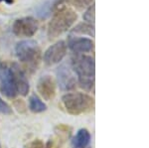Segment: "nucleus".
Instances as JSON below:
<instances>
[{
  "mask_svg": "<svg viewBox=\"0 0 149 148\" xmlns=\"http://www.w3.org/2000/svg\"><path fill=\"white\" fill-rule=\"evenodd\" d=\"M95 0H73V3L78 8H86V7L91 6Z\"/></svg>",
  "mask_w": 149,
  "mask_h": 148,
  "instance_id": "19",
  "label": "nucleus"
},
{
  "mask_svg": "<svg viewBox=\"0 0 149 148\" xmlns=\"http://www.w3.org/2000/svg\"><path fill=\"white\" fill-rule=\"evenodd\" d=\"M70 64L80 87L86 92H91L95 87V59L85 54H74Z\"/></svg>",
  "mask_w": 149,
  "mask_h": 148,
  "instance_id": "1",
  "label": "nucleus"
},
{
  "mask_svg": "<svg viewBox=\"0 0 149 148\" xmlns=\"http://www.w3.org/2000/svg\"><path fill=\"white\" fill-rule=\"evenodd\" d=\"M67 50H68V47H67L66 42L63 40L51 45L45 51L44 56H43V61H44L45 65L52 67L61 63L66 57Z\"/></svg>",
  "mask_w": 149,
  "mask_h": 148,
  "instance_id": "8",
  "label": "nucleus"
},
{
  "mask_svg": "<svg viewBox=\"0 0 149 148\" xmlns=\"http://www.w3.org/2000/svg\"><path fill=\"white\" fill-rule=\"evenodd\" d=\"M0 148H1V145H0Z\"/></svg>",
  "mask_w": 149,
  "mask_h": 148,
  "instance_id": "21",
  "label": "nucleus"
},
{
  "mask_svg": "<svg viewBox=\"0 0 149 148\" xmlns=\"http://www.w3.org/2000/svg\"><path fill=\"white\" fill-rule=\"evenodd\" d=\"M0 2H4V3H6V4H12L14 2V0H0Z\"/></svg>",
  "mask_w": 149,
  "mask_h": 148,
  "instance_id": "20",
  "label": "nucleus"
},
{
  "mask_svg": "<svg viewBox=\"0 0 149 148\" xmlns=\"http://www.w3.org/2000/svg\"><path fill=\"white\" fill-rule=\"evenodd\" d=\"M72 33L81 35H88L91 37H95V25L86 22L79 23L76 27L72 30Z\"/></svg>",
  "mask_w": 149,
  "mask_h": 148,
  "instance_id": "14",
  "label": "nucleus"
},
{
  "mask_svg": "<svg viewBox=\"0 0 149 148\" xmlns=\"http://www.w3.org/2000/svg\"><path fill=\"white\" fill-rule=\"evenodd\" d=\"M10 67L12 73H13L17 92L22 97H26V95H28L29 90H30V85H29V81L25 72L22 70V68L17 63H13Z\"/></svg>",
  "mask_w": 149,
  "mask_h": 148,
  "instance_id": "10",
  "label": "nucleus"
},
{
  "mask_svg": "<svg viewBox=\"0 0 149 148\" xmlns=\"http://www.w3.org/2000/svg\"><path fill=\"white\" fill-rule=\"evenodd\" d=\"M95 4H92L91 6L88 7V9L86 10V12L83 15V19L85 21L84 22L92 24V25H95Z\"/></svg>",
  "mask_w": 149,
  "mask_h": 148,
  "instance_id": "16",
  "label": "nucleus"
},
{
  "mask_svg": "<svg viewBox=\"0 0 149 148\" xmlns=\"http://www.w3.org/2000/svg\"><path fill=\"white\" fill-rule=\"evenodd\" d=\"M56 76L58 85L62 90L69 92V90H73L76 89L78 82H77L76 75L72 69L70 62L64 63L58 67L56 70Z\"/></svg>",
  "mask_w": 149,
  "mask_h": 148,
  "instance_id": "6",
  "label": "nucleus"
},
{
  "mask_svg": "<svg viewBox=\"0 0 149 148\" xmlns=\"http://www.w3.org/2000/svg\"><path fill=\"white\" fill-rule=\"evenodd\" d=\"M50 147H51V141H48L45 143L42 140L37 139L29 142L28 144L25 145L24 148H50Z\"/></svg>",
  "mask_w": 149,
  "mask_h": 148,
  "instance_id": "17",
  "label": "nucleus"
},
{
  "mask_svg": "<svg viewBox=\"0 0 149 148\" xmlns=\"http://www.w3.org/2000/svg\"><path fill=\"white\" fill-rule=\"evenodd\" d=\"M62 104L67 113L77 116L91 113L95 106V99L86 92H68L62 97Z\"/></svg>",
  "mask_w": 149,
  "mask_h": 148,
  "instance_id": "3",
  "label": "nucleus"
},
{
  "mask_svg": "<svg viewBox=\"0 0 149 148\" xmlns=\"http://www.w3.org/2000/svg\"><path fill=\"white\" fill-rule=\"evenodd\" d=\"M15 54L21 63L31 69H36L40 62L41 49L36 41L26 39L17 43L15 46Z\"/></svg>",
  "mask_w": 149,
  "mask_h": 148,
  "instance_id": "4",
  "label": "nucleus"
},
{
  "mask_svg": "<svg viewBox=\"0 0 149 148\" xmlns=\"http://www.w3.org/2000/svg\"><path fill=\"white\" fill-rule=\"evenodd\" d=\"M37 92L45 101H52L56 97V82L51 76H42L37 83Z\"/></svg>",
  "mask_w": 149,
  "mask_h": 148,
  "instance_id": "9",
  "label": "nucleus"
},
{
  "mask_svg": "<svg viewBox=\"0 0 149 148\" xmlns=\"http://www.w3.org/2000/svg\"><path fill=\"white\" fill-rule=\"evenodd\" d=\"M39 29V23L37 19L31 16L18 18L12 25V32L15 36L21 38L33 37Z\"/></svg>",
  "mask_w": 149,
  "mask_h": 148,
  "instance_id": "5",
  "label": "nucleus"
},
{
  "mask_svg": "<svg viewBox=\"0 0 149 148\" xmlns=\"http://www.w3.org/2000/svg\"><path fill=\"white\" fill-rule=\"evenodd\" d=\"M0 90L9 99H15L18 92L14 82L11 67L0 61Z\"/></svg>",
  "mask_w": 149,
  "mask_h": 148,
  "instance_id": "7",
  "label": "nucleus"
},
{
  "mask_svg": "<svg viewBox=\"0 0 149 148\" xmlns=\"http://www.w3.org/2000/svg\"><path fill=\"white\" fill-rule=\"evenodd\" d=\"M55 4H56V0H49V1L45 2L37 9V15L42 19H46L52 14L53 9L55 8Z\"/></svg>",
  "mask_w": 149,
  "mask_h": 148,
  "instance_id": "15",
  "label": "nucleus"
},
{
  "mask_svg": "<svg viewBox=\"0 0 149 148\" xmlns=\"http://www.w3.org/2000/svg\"><path fill=\"white\" fill-rule=\"evenodd\" d=\"M28 107L30 111L34 113H40L47 110V104L36 94H33L28 99Z\"/></svg>",
  "mask_w": 149,
  "mask_h": 148,
  "instance_id": "13",
  "label": "nucleus"
},
{
  "mask_svg": "<svg viewBox=\"0 0 149 148\" xmlns=\"http://www.w3.org/2000/svg\"><path fill=\"white\" fill-rule=\"evenodd\" d=\"M0 113L5 114V115H10V114L13 113L11 106L7 102L4 101L1 97H0Z\"/></svg>",
  "mask_w": 149,
  "mask_h": 148,
  "instance_id": "18",
  "label": "nucleus"
},
{
  "mask_svg": "<svg viewBox=\"0 0 149 148\" xmlns=\"http://www.w3.org/2000/svg\"><path fill=\"white\" fill-rule=\"evenodd\" d=\"M91 141V133L86 128H81L72 139L73 148H86Z\"/></svg>",
  "mask_w": 149,
  "mask_h": 148,
  "instance_id": "12",
  "label": "nucleus"
},
{
  "mask_svg": "<svg viewBox=\"0 0 149 148\" xmlns=\"http://www.w3.org/2000/svg\"><path fill=\"white\" fill-rule=\"evenodd\" d=\"M78 19V15L72 8L62 7L54 13L48 25L47 34L49 39H55L67 32Z\"/></svg>",
  "mask_w": 149,
  "mask_h": 148,
  "instance_id": "2",
  "label": "nucleus"
},
{
  "mask_svg": "<svg viewBox=\"0 0 149 148\" xmlns=\"http://www.w3.org/2000/svg\"><path fill=\"white\" fill-rule=\"evenodd\" d=\"M93 41L90 38L86 37H74L70 35L68 38L67 47L74 52V54H85L88 53L93 49Z\"/></svg>",
  "mask_w": 149,
  "mask_h": 148,
  "instance_id": "11",
  "label": "nucleus"
}]
</instances>
